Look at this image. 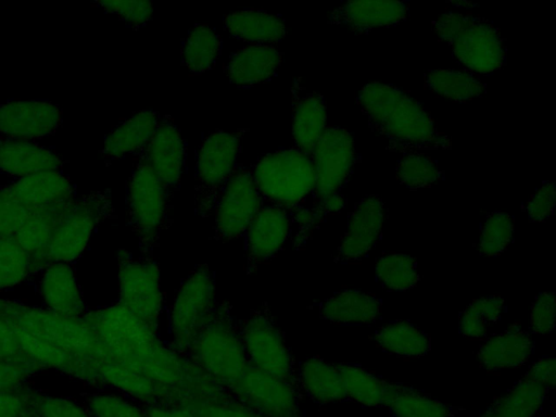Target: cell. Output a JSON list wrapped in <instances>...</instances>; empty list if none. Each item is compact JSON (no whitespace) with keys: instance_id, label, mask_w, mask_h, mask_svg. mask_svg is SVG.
Wrapping results in <instances>:
<instances>
[{"instance_id":"6da1fadb","label":"cell","mask_w":556,"mask_h":417,"mask_svg":"<svg viewBox=\"0 0 556 417\" xmlns=\"http://www.w3.org/2000/svg\"><path fill=\"white\" fill-rule=\"evenodd\" d=\"M356 103L371 131L382 137L392 152L452 148L451 138L438 129L420 102L395 85L368 83L358 90Z\"/></svg>"},{"instance_id":"7a4b0ae2","label":"cell","mask_w":556,"mask_h":417,"mask_svg":"<svg viewBox=\"0 0 556 417\" xmlns=\"http://www.w3.org/2000/svg\"><path fill=\"white\" fill-rule=\"evenodd\" d=\"M0 317L13 327L45 339L97 368L108 355L83 317H67L20 300L0 296Z\"/></svg>"},{"instance_id":"3957f363","label":"cell","mask_w":556,"mask_h":417,"mask_svg":"<svg viewBox=\"0 0 556 417\" xmlns=\"http://www.w3.org/2000/svg\"><path fill=\"white\" fill-rule=\"evenodd\" d=\"M186 355L226 390L250 367L239 321L228 302L218 301Z\"/></svg>"},{"instance_id":"277c9868","label":"cell","mask_w":556,"mask_h":417,"mask_svg":"<svg viewBox=\"0 0 556 417\" xmlns=\"http://www.w3.org/2000/svg\"><path fill=\"white\" fill-rule=\"evenodd\" d=\"M432 27L470 72L490 75L506 64V40L486 17L447 11L432 21Z\"/></svg>"},{"instance_id":"5b68a950","label":"cell","mask_w":556,"mask_h":417,"mask_svg":"<svg viewBox=\"0 0 556 417\" xmlns=\"http://www.w3.org/2000/svg\"><path fill=\"white\" fill-rule=\"evenodd\" d=\"M83 318L96 333L108 359L123 364L142 376L148 362L165 341L159 330L143 323L118 302L87 311Z\"/></svg>"},{"instance_id":"8992f818","label":"cell","mask_w":556,"mask_h":417,"mask_svg":"<svg viewBox=\"0 0 556 417\" xmlns=\"http://www.w3.org/2000/svg\"><path fill=\"white\" fill-rule=\"evenodd\" d=\"M250 166L264 204L282 207L291 214L312 200L313 161L294 146L263 154Z\"/></svg>"},{"instance_id":"52a82bcc","label":"cell","mask_w":556,"mask_h":417,"mask_svg":"<svg viewBox=\"0 0 556 417\" xmlns=\"http://www.w3.org/2000/svg\"><path fill=\"white\" fill-rule=\"evenodd\" d=\"M125 203L128 224L138 237L142 255H152L164 230L169 227L173 202L150 165L140 155L132 156V169L126 182Z\"/></svg>"},{"instance_id":"ba28073f","label":"cell","mask_w":556,"mask_h":417,"mask_svg":"<svg viewBox=\"0 0 556 417\" xmlns=\"http://www.w3.org/2000/svg\"><path fill=\"white\" fill-rule=\"evenodd\" d=\"M217 303L214 271L206 264L197 265L182 279L167 309L168 342L186 355Z\"/></svg>"},{"instance_id":"9c48e42d","label":"cell","mask_w":556,"mask_h":417,"mask_svg":"<svg viewBox=\"0 0 556 417\" xmlns=\"http://www.w3.org/2000/svg\"><path fill=\"white\" fill-rule=\"evenodd\" d=\"M248 128L235 131L216 129L199 146L194 166V213L200 217L213 214L217 198L233 173Z\"/></svg>"},{"instance_id":"30bf717a","label":"cell","mask_w":556,"mask_h":417,"mask_svg":"<svg viewBox=\"0 0 556 417\" xmlns=\"http://www.w3.org/2000/svg\"><path fill=\"white\" fill-rule=\"evenodd\" d=\"M113 214L110 190L75 198L59 215L47 250V261L72 264L87 250L98 226Z\"/></svg>"},{"instance_id":"8fae6325","label":"cell","mask_w":556,"mask_h":417,"mask_svg":"<svg viewBox=\"0 0 556 417\" xmlns=\"http://www.w3.org/2000/svg\"><path fill=\"white\" fill-rule=\"evenodd\" d=\"M117 263V302L159 330L165 306L159 264L152 255L136 257L126 249L118 250Z\"/></svg>"},{"instance_id":"7c38bea8","label":"cell","mask_w":556,"mask_h":417,"mask_svg":"<svg viewBox=\"0 0 556 417\" xmlns=\"http://www.w3.org/2000/svg\"><path fill=\"white\" fill-rule=\"evenodd\" d=\"M250 367L296 383L295 359L266 303L239 321Z\"/></svg>"},{"instance_id":"4fadbf2b","label":"cell","mask_w":556,"mask_h":417,"mask_svg":"<svg viewBox=\"0 0 556 417\" xmlns=\"http://www.w3.org/2000/svg\"><path fill=\"white\" fill-rule=\"evenodd\" d=\"M263 205L251 166L238 163L213 211V239L228 242L243 237L251 219Z\"/></svg>"},{"instance_id":"5bb4252c","label":"cell","mask_w":556,"mask_h":417,"mask_svg":"<svg viewBox=\"0 0 556 417\" xmlns=\"http://www.w3.org/2000/svg\"><path fill=\"white\" fill-rule=\"evenodd\" d=\"M311 157L315 170L311 202L341 193L358 159L353 136L339 126L325 128Z\"/></svg>"},{"instance_id":"9a60e30c","label":"cell","mask_w":556,"mask_h":417,"mask_svg":"<svg viewBox=\"0 0 556 417\" xmlns=\"http://www.w3.org/2000/svg\"><path fill=\"white\" fill-rule=\"evenodd\" d=\"M229 393L261 417H295L302 394L295 382L249 367Z\"/></svg>"},{"instance_id":"2e32d148","label":"cell","mask_w":556,"mask_h":417,"mask_svg":"<svg viewBox=\"0 0 556 417\" xmlns=\"http://www.w3.org/2000/svg\"><path fill=\"white\" fill-rule=\"evenodd\" d=\"M136 155L142 156L150 165L167 198L173 202L180 189L186 167L187 142L170 115H162L156 131Z\"/></svg>"},{"instance_id":"e0dca14e","label":"cell","mask_w":556,"mask_h":417,"mask_svg":"<svg viewBox=\"0 0 556 417\" xmlns=\"http://www.w3.org/2000/svg\"><path fill=\"white\" fill-rule=\"evenodd\" d=\"M62 110L49 100H9L0 104V135L4 138L37 141L56 132Z\"/></svg>"},{"instance_id":"ac0fdd59","label":"cell","mask_w":556,"mask_h":417,"mask_svg":"<svg viewBox=\"0 0 556 417\" xmlns=\"http://www.w3.org/2000/svg\"><path fill=\"white\" fill-rule=\"evenodd\" d=\"M290 213L282 207L264 204L244 232V256L248 273L275 257L291 239Z\"/></svg>"},{"instance_id":"d6986e66","label":"cell","mask_w":556,"mask_h":417,"mask_svg":"<svg viewBox=\"0 0 556 417\" xmlns=\"http://www.w3.org/2000/svg\"><path fill=\"white\" fill-rule=\"evenodd\" d=\"M384 204L370 194L355 203L348 227L334 254L337 263H353L365 257L381 238Z\"/></svg>"},{"instance_id":"ffe728a7","label":"cell","mask_w":556,"mask_h":417,"mask_svg":"<svg viewBox=\"0 0 556 417\" xmlns=\"http://www.w3.org/2000/svg\"><path fill=\"white\" fill-rule=\"evenodd\" d=\"M409 13V1L354 0L332 10L327 22L344 25L356 34H363L379 27L396 26L407 20Z\"/></svg>"},{"instance_id":"44dd1931","label":"cell","mask_w":556,"mask_h":417,"mask_svg":"<svg viewBox=\"0 0 556 417\" xmlns=\"http://www.w3.org/2000/svg\"><path fill=\"white\" fill-rule=\"evenodd\" d=\"M3 188L26 210L64 205L76 198L75 186L62 169L16 178Z\"/></svg>"},{"instance_id":"7402d4cb","label":"cell","mask_w":556,"mask_h":417,"mask_svg":"<svg viewBox=\"0 0 556 417\" xmlns=\"http://www.w3.org/2000/svg\"><path fill=\"white\" fill-rule=\"evenodd\" d=\"M291 94L294 147L311 155L327 127L326 101L323 94L309 90L301 77L293 79Z\"/></svg>"},{"instance_id":"603a6c76","label":"cell","mask_w":556,"mask_h":417,"mask_svg":"<svg viewBox=\"0 0 556 417\" xmlns=\"http://www.w3.org/2000/svg\"><path fill=\"white\" fill-rule=\"evenodd\" d=\"M40 269L38 287L43 307L63 316L83 317L87 309L72 265L49 262Z\"/></svg>"},{"instance_id":"cb8c5ba5","label":"cell","mask_w":556,"mask_h":417,"mask_svg":"<svg viewBox=\"0 0 556 417\" xmlns=\"http://www.w3.org/2000/svg\"><path fill=\"white\" fill-rule=\"evenodd\" d=\"M162 114L152 109L121 119L104 137L100 155L106 163L138 154L156 131Z\"/></svg>"},{"instance_id":"d4e9b609","label":"cell","mask_w":556,"mask_h":417,"mask_svg":"<svg viewBox=\"0 0 556 417\" xmlns=\"http://www.w3.org/2000/svg\"><path fill=\"white\" fill-rule=\"evenodd\" d=\"M283 62V52L274 45L250 43L232 52L224 64L229 83L249 88L269 81Z\"/></svg>"},{"instance_id":"484cf974","label":"cell","mask_w":556,"mask_h":417,"mask_svg":"<svg viewBox=\"0 0 556 417\" xmlns=\"http://www.w3.org/2000/svg\"><path fill=\"white\" fill-rule=\"evenodd\" d=\"M533 350L531 334L518 324H513L504 332L485 340L477 352V359L481 368L496 371L523 365Z\"/></svg>"},{"instance_id":"4316f807","label":"cell","mask_w":556,"mask_h":417,"mask_svg":"<svg viewBox=\"0 0 556 417\" xmlns=\"http://www.w3.org/2000/svg\"><path fill=\"white\" fill-rule=\"evenodd\" d=\"M62 167V157L48 147L35 141L0 138V172L14 179Z\"/></svg>"},{"instance_id":"83f0119b","label":"cell","mask_w":556,"mask_h":417,"mask_svg":"<svg viewBox=\"0 0 556 417\" xmlns=\"http://www.w3.org/2000/svg\"><path fill=\"white\" fill-rule=\"evenodd\" d=\"M225 31L231 37L255 45H276L287 36L285 18L264 9H242L224 15Z\"/></svg>"},{"instance_id":"f1b7e54d","label":"cell","mask_w":556,"mask_h":417,"mask_svg":"<svg viewBox=\"0 0 556 417\" xmlns=\"http://www.w3.org/2000/svg\"><path fill=\"white\" fill-rule=\"evenodd\" d=\"M296 386L302 395L326 405L348 400L337 364L313 356L296 367Z\"/></svg>"},{"instance_id":"f546056e","label":"cell","mask_w":556,"mask_h":417,"mask_svg":"<svg viewBox=\"0 0 556 417\" xmlns=\"http://www.w3.org/2000/svg\"><path fill=\"white\" fill-rule=\"evenodd\" d=\"M382 301L361 290H342L319 303V316L333 324H370L380 314Z\"/></svg>"},{"instance_id":"4dcf8cb0","label":"cell","mask_w":556,"mask_h":417,"mask_svg":"<svg viewBox=\"0 0 556 417\" xmlns=\"http://www.w3.org/2000/svg\"><path fill=\"white\" fill-rule=\"evenodd\" d=\"M67 204L27 210L23 223L15 232L13 238L29 254L35 269L48 263L47 250L52 230Z\"/></svg>"},{"instance_id":"1f68e13d","label":"cell","mask_w":556,"mask_h":417,"mask_svg":"<svg viewBox=\"0 0 556 417\" xmlns=\"http://www.w3.org/2000/svg\"><path fill=\"white\" fill-rule=\"evenodd\" d=\"M223 49V38L207 23L194 24L181 40V65L190 76H199L215 67Z\"/></svg>"},{"instance_id":"d6a6232c","label":"cell","mask_w":556,"mask_h":417,"mask_svg":"<svg viewBox=\"0 0 556 417\" xmlns=\"http://www.w3.org/2000/svg\"><path fill=\"white\" fill-rule=\"evenodd\" d=\"M384 408L395 417H454L463 408L399 383H390Z\"/></svg>"},{"instance_id":"836d02e7","label":"cell","mask_w":556,"mask_h":417,"mask_svg":"<svg viewBox=\"0 0 556 417\" xmlns=\"http://www.w3.org/2000/svg\"><path fill=\"white\" fill-rule=\"evenodd\" d=\"M551 391L525 374L506 394L496 397L485 413L492 417H534Z\"/></svg>"},{"instance_id":"e575fe53","label":"cell","mask_w":556,"mask_h":417,"mask_svg":"<svg viewBox=\"0 0 556 417\" xmlns=\"http://www.w3.org/2000/svg\"><path fill=\"white\" fill-rule=\"evenodd\" d=\"M374 339L382 351L400 357H421L431 349L430 337L407 320H394L381 326Z\"/></svg>"},{"instance_id":"d590c367","label":"cell","mask_w":556,"mask_h":417,"mask_svg":"<svg viewBox=\"0 0 556 417\" xmlns=\"http://www.w3.org/2000/svg\"><path fill=\"white\" fill-rule=\"evenodd\" d=\"M425 88L451 101L465 103L485 93L486 84L475 73L462 70H430L424 74Z\"/></svg>"},{"instance_id":"8d00e7d4","label":"cell","mask_w":556,"mask_h":417,"mask_svg":"<svg viewBox=\"0 0 556 417\" xmlns=\"http://www.w3.org/2000/svg\"><path fill=\"white\" fill-rule=\"evenodd\" d=\"M348 400L366 407H383L391 382H388L359 365L337 364Z\"/></svg>"},{"instance_id":"74e56055","label":"cell","mask_w":556,"mask_h":417,"mask_svg":"<svg viewBox=\"0 0 556 417\" xmlns=\"http://www.w3.org/2000/svg\"><path fill=\"white\" fill-rule=\"evenodd\" d=\"M505 309V301L500 295L476 299L459 314L458 331L469 339L482 338L486 329L501 319Z\"/></svg>"},{"instance_id":"f35d334b","label":"cell","mask_w":556,"mask_h":417,"mask_svg":"<svg viewBox=\"0 0 556 417\" xmlns=\"http://www.w3.org/2000/svg\"><path fill=\"white\" fill-rule=\"evenodd\" d=\"M377 281L387 290L403 292L419 281L417 262L402 253H389L380 256L375 264Z\"/></svg>"},{"instance_id":"ab89813d","label":"cell","mask_w":556,"mask_h":417,"mask_svg":"<svg viewBox=\"0 0 556 417\" xmlns=\"http://www.w3.org/2000/svg\"><path fill=\"white\" fill-rule=\"evenodd\" d=\"M395 173L400 184L412 190L429 188L445 178L435 160L418 152L405 153L396 162Z\"/></svg>"},{"instance_id":"60d3db41","label":"cell","mask_w":556,"mask_h":417,"mask_svg":"<svg viewBox=\"0 0 556 417\" xmlns=\"http://www.w3.org/2000/svg\"><path fill=\"white\" fill-rule=\"evenodd\" d=\"M515 219L502 211L489 213L481 224L478 252L485 257L501 255L514 240Z\"/></svg>"},{"instance_id":"b9f144b4","label":"cell","mask_w":556,"mask_h":417,"mask_svg":"<svg viewBox=\"0 0 556 417\" xmlns=\"http://www.w3.org/2000/svg\"><path fill=\"white\" fill-rule=\"evenodd\" d=\"M35 269L29 254L11 238H0V291L23 283Z\"/></svg>"},{"instance_id":"7bdbcfd3","label":"cell","mask_w":556,"mask_h":417,"mask_svg":"<svg viewBox=\"0 0 556 417\" xmlns=\"http://www.w3.org/2000/svg\"><path fill=\"white\" fill-rule=\"evenodd\" d=\"M84 405L91 417H144L141 404L115 391L85 394Z\"/></svg>"},{"instance_id":"ee69618b","label":"cell","mask_w":556,"mask_h":417,"mask_svg":"<svg viewBox=\"0 0 556 417\" xmlns=\"http://www.w3.org/2000/svg\"><path fill=\"white\" fill-rule=\"evenodd\" d=\"M92 3L116 15L134 30L144 27L152 20L154 12L153 3L147 0H106Z\"/></svg>"},{"instance_id":"f6af8a7d","label":"cell","mask_w":556,"mask_h":417,"mask_svg":"<svg viewBox=\"0 0 556 417\" xmlns=\"http://www.w3.org/2000/svg\"><path fill=\"white\" fill-rule=\"evenodd\" d=\"M30 412L35 417H91L84 404L73 399L33 390Z\"/></svg>"},{"instance_id":"bcb514c9","label":"cell","mask_w":556,"mask_h":417,"mask_svg":"<svg viewBox=\"0 0 556 417\" xmlns=\"http://www.w3.org/2000/svg\"><path fill=\"white\" fill-rule=\"evenodd\" d=\"M556 205V188L553 181H543L533 194L525 202L523 210L531 223L546 222L554 214Z\"/></svg>"},{"instance_id":"7dc6e473","label":"cell","mask_w":556,"mask_h":417,"mask_svg":"<svg viewBox=\"0 0 556 417\" xmlns=\"http://www.w3.org/2000/svg\"><path fill=\"white\" fill-rule=\"evenodd\" d=\"M555 293H540L530 312V326L533 333L548 334L555 330Z\"/></svg>"},{"instance_id":"c3c4849f","label":"cell","mask_w":556,"mask_h":417,"mask_svg":"<svg viewBox=\"0 0 556 417\" xmlns=\"http://www.w3.org/2000/svg\"><path fill=\"white\" fill-rule=\"evenodd\" d=\"M40 370L29 362L0 361V391L27 387L29 379Z\"/></svg>"},{"instance_id":"681fc988","label":"cell","mask_w":556,"mask_h":417,"mask_svg":"<svg viewBox=\"0 0 556 417\" xmlns=\"http://www.w3.org/2000/svg\"><path fill=\"white\" fill-rule=\"evenodd\" d=\"M27 210L15 201L10 193L0 188V238L14 237L23 223Z\"/></svg>"},{"instance_id":"f907efd6","label":"cell","mask_w":556,"mask_h":417,"mask_svg":"<svg viewBox=\"0 0 556 417\" xmlns=\"http://www.w3.org/2000/svg\"><path fill=\"white\" fill-rule=\"evenodd\" d=\"M197 417H261L230 393L194 413Z\"/></svg>"},{"instance_id":"816d5d0a","label":"cell","mask_w":556,"mask_h":417,"mask_svg":"<svg viewBox=\"0 0 556 417\" xmlns=\"http://www.w3.org/2000/svg\"><path fill=\"white\" fill-rule=\"evenodd\" d=\"M33 390L28 387L0 391V417H28Z\"/></svg>"},{"instance_id":"f5cc1de1","label":"cell","mask_w":556,"mask_h":417,"mask_svg":"<svg viewBox=\"0 0 556 417\" xmlns=\"http://www.w3.org/2000/svg\"><path fill=\"white\" fill-rule=\"evenodd\" d=\"M0 361L31 363L24 356L14 329L2 317H0Z\"/></svg>"},{"instance_id":"db71d44e","label":"cell","mask_w":556,"mask_h":417,"mask_svg":"<svg viewBox=\"0 0 556 417\" xmlns=\"http://www.w3.org/2000/svg\"><path fill=\"white\" fill-rule=\"evenodd\" d=\"M526 374L554 390L556 386V361L554 357H541L529 367Z\"/></svg>"},{"instance_id":"11a10c76","label":"cell","mask_w":556,"mask_h":417,"mask_svg":"<svg viewBox=\"0 0 556 417\" xmlns=\"http://www.w3.org/2000/svg\"><path fill=\"white\" fill-rule=\"evenodd\" d=\"M144 417H197L191 410L176 405L152 404L143 406Z\"/></svg>"},{"instance_id":"9f6ffc18","label":"cell","mask_w":556,"mask_h":417,"mask_svg":"<svg viewBox=\"0 0 556 417\" xmlns=\"http://www.w3.org/2000/svg\"><path fill=\"white\" fill-rule=\"evenodd\" d=\"M345 203V198L341 193H336L318 202H311V204L319 210L326 217L341 212Z\"/></svg>"},{"instance_id":"6f0895ef","label":"cell","mask_w":556,"mask_h":417,"mask_svg":"<svg viewBox=\"0 0 556 417\" xmlns=\"http://www.w3.org/2000/svg\"><path fill=\"white\" fill-rule=\"evenodd\" d=\"M477 417H492L491 415L486 414L485 412H483L481 415L477 416Z\"/></svg>"},{"instance_id":"680465c9","label":"cell","mask_w":556,"mask_h":417,"mask_svg":"<svg viewBox=\"0 0 556 417\" xmlns=\"http://www.w3.org/2000/svg\"><path fill=\"white\" fill-rule=\"evenodd\" d=\"M295 417H304V416L298 415V416H295Z\"/></svg>"},{"instance_id":"91938a15","label":"cell","mask_w":556,"mask_h":417,"mask_svg":"<svg viewBox=\"0 0 556 417\" xmlns=\"http://www.w3.org/2000/svg\"><path fill=\"white\" fill-rule=\"evenodd\" d=\"M28 417H35V416L31 415V416H28Z\"/></svg>"},{"instance_id":"94428289","label":"cell","mask_w":556,"mask_h":417,"mask_svg":"<svg viewBox=\"0 0 556 417\" xmlns=\"http://www.w3.org/2000/svg\"><path fill=\"white\" fill-rule=\"evenodd\" d=\"M392 417H395V416H392Z\"/></svg>"}]
</instances>
